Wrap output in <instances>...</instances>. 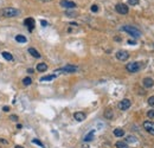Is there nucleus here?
Masks as SVG:
<instances>
[{
  "instance_id": "nucleus-1",
  "label": "nucleus",
  "mask_w": 154,
  "mask_h": 148,
  "mask_svg": "<svg viewBox=\"0 0 154 148\" xmlns=\"http://www.w3.org/2000/svg\"><path fill=\"white\" fill-rule=\"evenodd\" d=\"M121 30L128 32V33H129L132 37H134V38H139V37L141 36V32L139 31L138 28H135L134 26H130V25H124V26H122Z\"/></svg>"
},
{
  "instance_id": "nucleus-2",
  "label": "nucleus",
  "mask_w": 154,
  "mask_h": 148,
  "mask_svg": "<svg viewBox=\"0 0 154 148\" xmlns=\"http://www.w3.org/2000/svg\"><path fill=\"white\" fill-rule=\"evenodd\" d=\"M141 68H142V65H141V63H139V62H133V63H128L127 65H126V69H127L128 72H130V74H135V72H138L139 70H140Z\"/></svg>"
},
{
  "instance_id": "nucleus-3",
  "label": "nucleus",
  "mask_w": 154,
  "mask_h": 148,
  "mask_svg": "<svg viewBox=\"0 0 154 148\" xmlns=\"http://www.w3.org/2000/svg\"><path fill=\"white\" fill-rule=\"evenodd\" d=\"M2 14L7 18H12V17H17L19 14V11L16 8H12V7H6V8L2 10Z\"/></svg>"
},
{
  "instance_id": "nucleus-4",
  "label": "nucleus",
  "mask_w": 154,
  "mask_h": 148,
  "mask_svg": "<svg viewBox=\"0 0 154 148\" xmlns=\"http://www.w3.org/2000/svg\"><path fill=\"white\" fill-rule=\"evenodd\" d=\"M77 70H78V68L77 66H74V65H66V66L62 68V69H59V70H57V71L54 72H65V74H72V72H76ZM57 74H56V76H57Z\"/></svg>"
},
{
  "instance_id": "nucleus-5",
  "label": "nucleus",
  "mask_w": 154,
  "mask_h": 148,
  "mask_svg": "<svg viewBox=\"0 0 154 148\" xmlns=\"http://www.w3.org/2000/svg\"><path fill=\"white\" fill-rule=\"evenodd\" d=\"M116 58H118V60H122V62H124V60H127V59L129 58V54H128L127 51L120 50V51H118V52H116Z\"/></svg>"
},
{
  "instance_id": "nucleus-6",
  "label": "nucleus",
  "mask_w": 154,
  "mask_h": 148,
  "mask_svg": "<svg viewBox=\"0 0 154 148\" xmlns=\"http://www.w3.org/2000/svg\"><path fill=\"white\" fill-rule=\"evenodd\" d=\"M116 12H118L120 14H127L128 13V6L124 4H118L115 6Z\"/></svg>"
},
{
  "instance_id": "nucleus-7",
  "label": "nucleus",
  "mask_w": 154,
  "mask_h": 148,
  "mask_svg": "<svg viewBox=\"0 0 154 148\" xmlns=\"http://www.w3.org/2000/svg\"><path fill=\"white\" fill-rule=\"evenodd\" d=\"M130 104H132L130 100L124 98V100H122V101L118 103V109H121V110H127L128 108L130 107Z\"/></svg>"
},
{
  "instance_id": "nucleus-8",
  "label": "nucleus",
  "mask_w": 154,
  "mask_h": 148,
  "mask_svg": "<svg viewBox=\"0 0 154 148\" xmlns=\"http://www.w3.org/2000/svg\"><path fill=\"white\" fill-rule=\"evenodd\" d=\"M144 128H145L150 134L154 135V122H150V121H145L144 122Z\"/></svg>"
},
{
  "instance_id": "nucleus-9",
  "label": "nucleus",
  "mask_w": 154,
  "mask_h": 148,
  "mask_svg": "<svg viewBox=\"0 0 154 148\" xmlns=\"http://www.w3.org/2000/svg\"><path fill=\"white\" fill-rule=\"evenodd\" d=\"M60 6L64 7V8H75L76 7V4L74 1H69V0H60Z\"/></svg>"
},
{
  "instance_id": "nucleus-10",
  "label": "nucleus",
  "mask_w": 154,
  "mask_h": 148,
  "mask_svg": "<svg viewBox=\"0 0 154 148\" xmlns=\"http://www.w3.org/2000/svg\"><path fill=\"white\" fill-rule=\"evenodd\" d=\"M74 117H75V120L78 122H82V121H84L86 120V114L84 112H77L74 114Z\"/></svg>"
},
{
  "instance_id": "nucleus-11",
  "label": "nucleus",
  "mask_w": 154,
  "mask_h": 148,
  "mask_svg": "<svg viewBox=\"0 0 154 148\" xmlns=\"http://www.w3.org/2000/svg\"><path fill=\"white\" fill-rule=\"evenodd\" d=\"M24 25H26L27 28H28L30 31H32V28L34 27V20H33V18H27V19H25Z\"/></svg>"
},
{
  "instance_id": "nucleus-12",
  "label": "nucleus",
  "mask_w": 154,
  "mask_h": 148,
  "mask_svg": "<svg viewBox=\"0 0 154 148\" xmlns=\"http://www.w3.org/2000/svg\"><path fill=\"white\" fill-rule=\"evenodd\" d=\"M144 86L145 88H152L154 85V81L152 80V78H150V77H146V78H144Z\"/></svg>"
},
{
  "instance_id": "nucleus-13",
  "label": "nucleus",
  "mask_w": 154,
  "mask_h": 148,
  "mask_svg": "<svg viewBox=\"0 0 154 148\" xmlns=\"http://www.w3.org/2000/svg\"><path fill=\"white\" fill-rule=\"evenodd\" d=\"M37 70L39 72H44L48 70V65H46L45 63H39L38 65H37Z\"/></svg>"
},
{
  "instance_id": "nucleus-14",
  "label": "nucleus",
  "mask_w": 154,
  "mask_h": 148,
  "mask_svg": "<svg viewBox=\"0 0 154 148\" xmlns=\"http://www.w3.org/2000/svg\"><path fill=\"white\" fill-rule=\"evenodd\" d=\"M56 78V75H48V76H43L40 78V82H48V81H52Z\"/></svg>"
},
{
  "instance_id": "nucleus-15",
  "label": "nucleus",
  "mask_w": 154,
  "mask_h": 148,
  "mask_svg": "<svg viewBox=\"0 0 154 148\" xmlns=\"http://www.w3.org/2000/svg\"><path fill=\"white\" fill-rule=\"evenodd\" d=\"M114 135L115 136H118V138H121L124 135V130L121 129V128H116V129H114Z\"/></svg>"
},
{
  "instance_id": "nucleus-16",
  "label": "nucleus",
  "mask_w": 154,
  "mask_h": 148,
  "mask_svg": "<svg viewBox=\"0 0 154 148\" xmlns=\"http://www.w3.org/2000/svg\"><path fill=\"white\" fill-rule=\"evenodd\" d=\"M28 52H30L33 57H36V58H39V57H40V54H39L36 49H33V48H30V49H28Z\"/></svg>"
},
{
  "instance_id": "nucleus-17",
  "label": "nucleus",
  "mask_w": 154,
  "mask_h": 148,
  "mask_svg": "<svg viewBox=\"0 0 154 148\" xmlns=\"http://www.w3.org/2000/svg\"><path fill=\"white\" fill-rule=\"evenodd\" d=\"M94 134H95V130H91L90 133H88V134L86 135V138H84V141H86V142L91 141L92 138H94Z\"/></svg>"
},
{
  "instance_id": "nucleus-18",
  "label": "nucleus",
  "mask_w": 154,
  "mask_h": 148,
  "mask_svg": "<svg viewBox=\"0 0 154 148\" xmlns=\"http://www.w3.org/2000/svg\"><path fill=\"white\" fill-rule=\"evenodd\" d=\"M2 57H4L6 60H13V56L10 54V52H7V51H4V52H2Z\"/></svg>"
},
{
  "instance_id": "nucleus-19",
  "label": "nucleus",
  "mask_w": 154,
  "mask_h": 148,
  "mask_svg": "<svg viewBox=\"0 0 154 148\" xmlns=\"http://www.w3.org/2000/svg\"><path fill=\"white\" fill-rule=\"evenodd\" d=\"M16 40L18 42V43H26V37L23 36V34H18V36L16 37Z\"/></svg>"
},
{
  "instance_id": "nucleus-20",
  "label": "nucleus",
  "mask_w": 154,
  "mask_h": 148,
  "mask_svg": "<svg viewBox=\"0 0 154 148\" xmlns=\"http://www.w3.org/2000/svg\"><path fill=\"white\" fill-rule=\"evenodd\" d=\"M116 148H128L127 144L126 142H122V141H118V142H116Z\"/></svg>"
},
{
  "instance_id": "nucleus-21",
  "label": "nucleus",
  "mask_w": 154,
  "mask_h": 148,
  "mask_svg": "<svg viewBox=\"0 0 154 148\" xmlns=\"http://www.w3.org/2000/svg\"><path fill=\"white\" fill-rule=\"evenodd\" d=\"M104 116H106V118H113V112H112L110 109L106 110V112H104Z\"/></svg>"
},
{
  "instance_id": "nucleus-22",
  "label": "nucleus",
  "mask_w": 154,
  "mask_h": 148,
  "mask_svg": "<svg viewBox=\"0 0 154 148\" xmlns=\"http://www.w3.org/2000/svg\"><path fill=\"white\" fill-rule=\"evenodd\" d=\"M32 83V80L30 78V77H26V78H24L23 80V84L24 85H30Z\"/></svg>"
},
{
  "instance_id": "nucleus-23",
  "label": "nucleus",
  "mask_w": 154,
  "mask_h": 148,
  "mask_svg": "<svg viewBox=\"0 0 154 148\" xmlns=\"http://www.w3.org/2000/svg\"><path fill=\"white\" fill-rule=\"evenodd\" d=\"M32 144H38V146H40L42 148H44V146H43V144H42V142H40V141H39V140H38V139H33V140H32Z\"/></svg>"
},
{
  "instance_id": "nucleus-24",
  "label": "nucleus",
  "mask_w": 154,
  "mask_h": 148,
  "mask_svg": "<svg viewBox=\"0 0 154 148\" xmlns=\"http://www.w3.org/2000/svg\"><path fill=\"white\" fill-rule=\"evenodd\" d=\"M127 142H132V144H134V142H136V139L134 138V136H128V138H127Z\"/></svg>"
},
{
  "instance_id": "nucleus-25",
  "label": "nucleus",
  "mask_w": 154,
  "mask_h": 148,
  "mask_svg": "<svg viewBox=\"0 0 154 148\" xmlns=\"http://www.w3.org/2000/svg\"><path fill=\"white\" fill-rule=\"evenodd\" d=\"M128 4L134 6V5H138L139 4V0H128Z\"/></svg>"
},
{
  "instance_id": "nucleus-26",
  "label": "nucleus",
  "mask_w": 154,
  "mask_h": 148,
  "mask_svg": "<svg viewBox=\"0 0 154 148\" xmlns=\"http://www.w3.org/2000/svg\"><path fill=\"white\" fill-rule=\"evenodd\" d=\"M148 104L152 106V107H154V96H150V98H148Z\"/></svg>"
},
{
  "instance_id": "nucleus-27",
  "label": "nucleus",
  "mask_w": 154,
  "mask_h": 148,
  "mask_svg": "<svg viewBox=\"0 0 154 148\" xmlns=\"http://www.w3.org/2000/svg\"><path fill=\"white\" fill-rule=\"evenodd\" d=\"M147 116L150 117V118H154V110H150V112H147Z\"/></svg>"
},
{
  "instance_id": "nucleus-28",
  "label": "nucleus",
  "mask_w": 154,
  "mask_h": 148,
  "mask_svg": "<svg viewBox=\"0 0 154 148\" xmlns=\"http://www.w3.org/2000/svg\"><path fill=\"white\" fill-rule=\"evenodd\" d=\"M91 11H92V12H97V11H98L97 5H92V6H91Z\"/></svg>"
},
{
  "instance_id": "nucleus-29",
  "label": "nucleus",
  "mask_w": 154,
  "mask_h": 148,
  "mask_svg": "<svg viewBox=\"0 0 154 148\" xmlns=\"http://www.w3.org/2000/svg\"><path fill=\"white\" fill-rule=\"evenodd\" d=\"M65 14H66L68 17H76V16H77V14L75 13V12H66Z\"/></svg>"
},
{
  "instance_id": "nucleus-30",
  "label": "nucleus",
  "mask_w": 154,
  "mask_h": 148,
  "mask_svg": "<svg viewBox=\"0 0 154 148\" xmlns=\"http://www.w3.org/2000/svg\"><path fill=\"white\" fill-rule=\"evenodd\" d=\"M12 121H18V116L17 115H11V117H10Z\"/></svg>"
},
{
  "instance_id": "nucleus-31",
  "label": "nucleus",
  "mask_w": 154,
  "mask_h": 148,
  "mask_svg": "<svg viewBox=\"0 0 154 148\" xmlns=\"http://www.w3.org/2000/svg\"><path fill=\"white\" fill-rule=\"evenodd\" d=\"M40 24H42V26H48V22L46 20H40Z\"/></svg>"
},
{
  "instance_id": "nucleus-32",
  "label": "nucleus",
  "mask_w": 154,
  "mask_h": 148,
  "mask_svg": "<svg viewBox=\"0 0 154 148\" xmlns=\"http://www.w3.org/2000/svg\"><path fill=\"white\" fill-rule=\"evenodd\" d=\"M2 110H4L5 112H10V107H7V106H6V107H4L2 108Z\"/></svg>"
},
{
  "instance_id": "nucleus-33",
  "label": "nucleus",
  "mask_w": 154,
  "mask_h": 148,
  "mask_svg": "<svg viewBox=\"0 0 154 148\" xmlns=\"http://www.w3.org/2000/svg\"><path fill=\"white\" fill-rule=\"evenodd\" d=\"M27 72L28 74H33V69H27Z\"/></svg>"
},
{
  "instance_id": "nucleus-34",
  "label": "nucleus",
  "mask_w": 154,
  "mask_h": 148,
  "mask_svg": "<svg viewBox=\"0 0 154 148\" xmlns=\"http://www.w3.org/2000/svg\"><path fill=\"white\" fill-rule=\"evenodd\" d=\"M0 142H2V144H7V141L4 139H0Z\"/></svg>"
},
{
  "instance_id": "nucleus-35",
  "label": "nucleus",
  "mask_w": 154,
  "mask_h": 148,
  "mask_svg": "<svg viewBox=\"0 0 154 148\" xmlns=\"http://www.w3.org/2000/svg\"><path fill=\"white\" fill-rule=\"evenodd\" d=\"M128 44H130V45H134V44H135V42H133V40H129V42H128Z\"/></svg>"
},
{
  "instance_id": "nucleus-36",
  "label": "nucleus",
  "mask_w": 154,
  "mask_h": 148,
  "mask_svg": "<svg viewBox=\"0 0 154 148\" xmlns=\"http://www.w3.org/2000/svg\"><path fill=\"white\" fill-rule=\"evenodd\" d=\"M16 148H23L22 146H16Z\"/></svg>"
},
{
  "instance_id": "nucleus-37",
  "label": "nucleus",
  "mask_w": 154,
  "mask_h": 148,
  "mask_svg": "<svg viewBox=\"0 0 154 148\" xmlns=\"http://www.w3.org/2000/svg\"><path fill=\"white\" fill-rule=\"evenodd\" d=\"M42 1H50V0H42Z\"/></svg>"
}]
</instances>
